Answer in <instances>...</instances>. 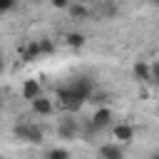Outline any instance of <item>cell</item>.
<instances>
[{
	"instance_id": "6",
	"label": "cell",
	"mask_w": 159,
	"mask_h": 159,
	"mask_svg": "<svg viewBox=\"0 0 159 159\" xmlns=\"http://www.w3.org/2000/svg\"><path fill=\"white\" fill-rule=\"evenodd\" d=\"M132 72H134V77H137L139 82H152V65H149V62L137 60L134 67H132Z\"/></svg>"
},
{
	"instance_id": "14",
	"label": "cell",
	"mask_w": 159,
	"mask_h": 159,
	"mask_svg": "<svg viewBox=\"0 0 159 159\" xmlns=\"http://www.w3.org/2000/svg\"><path fill=\"white\" fill-rule=\"evenodd\" d=\"M40 52L42 55H52L55 52V42L50 37H40Z\"/></svg>"
},
{
	"instance_id": "7",
	"label": "cell",
	"mask_w": 159,
	"mask_h": 159,
	"mask_svg": "<svg viewBox=\"0 0 159 159\" xmlns=\"http://www.w3.org/2000/svg\"><path fill=\"white\" fill-rule=\"evenodd\" d=\"M99 159H124V152L119 144L109 142V144H102L99 147Z\"/></svg>"
},
{
	"instance_id": "9",
	"label": "cell",
	"mask_w": 159,
	"mask_h": 159,
	"mask_svg": "<svg viewBox=\"0 0 159 159\" xmlns=\"http://www.w3.org/2000/svg\"><path fill=\"white\" fill-rule=\"evenodd\" d=\"M52 109H55V104H52V99H47V97H40V99L32 102V112H35V114L47 117V114H52Z\"/></svg>"
},
{
	"instance_id": "19",
	"label": "cell",
	"mask_w": 159,
	"mask_h": 159,
	"mask_svg": "<svg viewBox=\"0 0 159 159\" xmlns=\"http://www.w3.org/2000/svg\"><path fill=\"white\" fill-rule=\"evenodd\" d=\"M30 159H37V157H30Z\"/></svg>"
},
{
	"instance_id": "11",
	"label": "cell",
	"mask_w": 159,
	"mask_h": 159,
	"mask_svg": "<svg viewBox=\"0 0 159 159\" xmlns=\"http://www.w3.org/2000/svg\"><path fill=\"white\" fill-rule=\"evenodd\" d=\"M67 12H70V17H72V20H87V17H89V7H87V5H82V2H72Z\"/></svg>"
},
{
	"instance_id": "2",
	"label": "cell",
	"mask_w": 159,
	"mask_h": 159,
	"mask_svg": "<svg viewBox=\"0 0 159 159\" xmlns=\"http://www.w3.org/2000/svg\"><path fill=\"white\" fill-rule=\"evenodd\" d=\"M80 134V122L75 119V114H62L57 122V137L60 139H75Z\"/></svg>"
},
{
	"instance_id": "1",
	"label": "cell",
	"mask_w": 159,
	"mask_h": 159,
	"mask_svg": "<svg viewBox=\"0 0 159 159\" xmlns=\"http://www.w3.org/2000/svg\"><path fill=\"white\" fill-rule=\"evenodd\" d=\"M57 102H60V107L67 112V114H72L75 109H80L82 107V102H87L82 94H77L70 84H62V87H57Z\"/></svg>"
},
{
	"instance_id": "18",
	"label": "cell",
	"mask_w": 159,
	"mask_h": 159,
	"mask_svg": "<svg viewBox=\"0 0 159 159\" xmlns=\"http://www.w3.org/2000/svg\"><path fill=\"white\" fill-rule=\"evenodd\" d=\"M149 159H159V152H154V154H152V157H149Z\"/></svg>"
},
{
	"instance_id": "4",
	"label": "cell",
	"mask_w": 159,
	"mask_h": 159,
	"mask_svg": "<svg viewBox=\"0 0 159 159\" xmlns=\"http://www.w3.org/2000/svg\"><path fill=\"white\" fill-rule=\"evenodd\" d=\"M92 127L97 129V132H102V129H107L109 124H112V109H107V107H99L94 114H92Z\"/></svg>"
},
{
	"instance_id": "15",
	"label": "cell",
	"mask_w": 159,
	"mask_h": 159,
	"mask_svg": "<svg viewBox=\"0 0 159 159\" xmlns=\"http://www.w3.org/2000/svg\"><path fill=\"white\" fill-rule=\"evenodd\" d=\"M152 82H154V84H159V60H157V62H152Z\"/></svg>"
},
{
	"instance_id": "17",
	"label": "cell",
	"mask_w": 159,
	"mask_h": 159,
	"mask_svg": "<svg viewBox=\"0 0 159 159\" xmlns=\"http://www.w3.org/2000/svg\"><path fill=\"white\" fill-rule=\"evenodd\" d=\"M12 7H15V2H2V5H0V10H2V12H10Z\"/></svg>"
},
{
	"instance_id": "13",
	"label": "cell",
	"mask_w": 159,
	"mask_h": 159,
	"mask_svg": "<svg viewBox=\"0 0 159 159\" xmlns=\"http://www.w3.org/2000/svg\"><path fill=\"white\" fill-rule=\"evenodd\" d=\"M65 40H67L70 47H82V45H84V35H82V32H70Z\"/></svg>"
},
{
	"instance_id": "10",
	"label": "cell",
	"mask_w": 159,
	"mask_h": 159,
	"mask_svg": "<svg viewBox=\"0 0 159 159\" xmlns=\"http://www.w3.org/2000/svg\"><path fill=\"white\" fill-rule=\"evenodd\" d=\"M114 139H119V142H132L134 139V127L132 124H117L114 127Z\"/></svg>"
},
{
	"instance_id": "5",
	"label": "cell",
	"mask_w": 159,
	"mask_h": 159,
	"mask_svg": "<svg viewBox=\"0 0 159 159\" xmlns=\"http://www.w3.org/2000/svg\"><path fill=\"white\" fill-rule=\"evenodd\" d=\"M42 97V87H40V80H25L22 84V99H30V104L35 99Z\"/></svg>"
},
{
	"instance_id": "12",
	"label": "cell",
	"mask_w": 159,
	"mask_h": 159,
	"mask_svg": "<svg viewBox=\"0 0 159 159\" xmlns=\"http://www.w3.org/2000/svg\"><path fill=\"white\" fill-rule=\"evenodd\" d=\"M45 159H70V152L65 147H52V149H47Z\"/></svg>"
},
{
	"instance_id": "3",
	"label": "cell",
	"mask_w": 159,
	"mask_h": 159,
	"mask_svg": "<svg viewBox=\"0 0 159 159\" xmlns=\"http://www.w3.org/2000/svg\"><path fill=\"white\" fill-rule=\"evenodd\" d=\"M15 134H17V139L30 142V144H40L42 142V127H37V124L20 122V124H15Z\"/></svg>"
},
{
	"instance_id": "16",
	"label": "cell",
	"mask_w": 159,
	"mask_h": 159,
	"mask_svg": "<svg viewBox=\"0 0 159 159\" xmlns=\"http://www.w3.org/2000/svg\"><path fill=\"white\" fill-rule=\"evenodd\" d=\"M52 5H55L57 10H70V5H72V2H67V0H52Z\"/></svg>"
},
{
	"instance_id": "8",
	"label": "cell",
	"mask_w": 159,
	"mask_h": 159,
	"mask_svg": "<svg viewBox=\"0 0 159 159\" xmlns=\"http://www.w3.org/2000/svg\"><path fill=\"white\" fill-rule=\"evenodd\" d=\"M42 52H40V40H32V42H27L22 50H20V57L25 60V62H32V60H37Z\"/></svg>"
}]
</instances>
